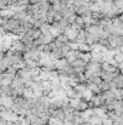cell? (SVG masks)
I'll return each mask as SVG.
<instances>
[{
	"label": "cell",
	"mask_w": 123,
	"mask_h": 125,
	"mask_svg": "<svg viewBox=\"0 0 123 125\" xmlns=\"http://www.w3.org/2000/svg\"><path fill=\"white\" fill-rule=\"evenodd\" d=\"M30 39H33V40H36V39H39L41 35H42V32H41L40 28H36V27H33L32 29H29L27 33H25Z\"/></svg>",
	"instance_id": "obj_1"
},
{
	"label": "cell",
	"mask_w": 123,
	"mask_h": 125,
	"mask_svg": "<svg viewBox=\"0 0 123 125\" xmlns=\"http://www.w3.org/2000/svg\"><path fill=\"white\" fill-rule=\"evenodd\" d=\"M74 42H76L77 45H80V44H87V42H86V29L79 31V33H77V35H76Z\"/></svg>",
	"instance_id": "obj_2"
},
{
	"label": "cell",
	"mask_w": 123,
	"mask_h": 125,
	"mask_svg": "<svg viewBox=\"0 0 123 125\" xmlns=\"http://www.w3.org/2000/svg\"><path fill=\"white\" fill-rule=\"evenodd\" d=\"M115 77H117V75H115V74H112V73H109V72H101V74H100V78H101V80L103 82H106V83H112L114 82V79H115Z\"/></svg>",
	"instance_id": "obj_3"
},
{
	"label": "cell",
	"mask_w": 123,
	"mask_h": 125,
	"mask_svg": "<svg viewBox=\"0 0 123 125\" xmlns=\"http://www.w3.org/2000/svg\"><path fill=\"white\" fill-rule=\"evenodd\" d=\"M58 42H60L63 45H68V44H70V40H69V38H68V35L65 34V33H62V34H59L57 38H56Z\"/></svg>",
	"instance_id": "obj_4"
},
{
	"label": "cell",
	"mask_w": 123,
	"mask_h": 125,
	"mask_svg": "<svg viewBox=\"0 0 123 125\" xmlns=\"http://www.w3.org/2000/svg\"><path fill=\"white\" fill-rule=\"evenodd\" d=\"M81 60H83L84 62H90L92 61V52H81Z\"/></svg>",
	"instance_id": "obj_5"
},
{
	"label": "cell",
	"mask_w": 123,
	"mask_h": 125,
	"mask_svg": "<svg viewBox=\"0 0 123 125\" xmlns=\"http://www.w3.org/2000/svg\"><path fill=\"white\" fill-rule=\"evenodd\" d=\"M51 28H52V26L48 24V23H45V24H42L40 27L42 34H49V33H51Z\"/></svg>",
	"instance_id": "obj_6"
},
{
	"label": "cell",
	"mask_w": 123,
	"mask_h": 125,
	"mask_svg": "<svg viewBox=\"0 0 123 125\" xmlns=\"http://www.w3.org/2000/svg\"><path fill=\"white\" fill-rule=\"evenodd\" d=\"M71 51V46H70V44H68V45H64L63 47H62V52H63V55H64V57L69 53Z\"/></svg>",
	"instance_id": "obj_7"
},
{
	"label": "cell",
	"mask_w": 123,
	"mask_h": 125,
	"mask_svg": "<svg viewBox=\"0 0 123 125\" xmlns=\"http://www.w3.org/2000/svg\"><path fill=\"white\" fill-rule=\"evenodd\" d=\"M41 1H42V0H29V4H30V5H34V4H39Z\"/></svg>",
	"instance_id": "obj_8"
},
{
	"label": "cell",
	"mask_w": 123,
	"mask_h": 125,
	"mask_svg": "<svg viewBox=\"0 0 123 125\" xmlns=\"http://www.w3.org/2000/svg\"><path fill=\"white\" fill-rule=\"evenodd\" d=\"M81 125H93V124H92V123H90L89 120H84V122H83Z\"/></svg>",
	"instance_id": "obj_9"
}]
</instances>
